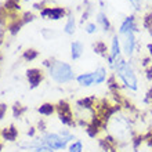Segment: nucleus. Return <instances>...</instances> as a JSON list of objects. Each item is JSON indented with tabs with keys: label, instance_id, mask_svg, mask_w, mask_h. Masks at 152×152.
Returning a JSON list of instances; mask_svg holds the SVG:
<instances>
[{
	"label": "nucleus",
	"instance_id": "obj_1",
	"mask_svg": "<svg viewBox=\"0 0 152 152\" xmlns=\"http://www.w3.org/2000/svg\"><path fill=\"white\" fill-rule=\"evenodd\" d=\"M112 68L116 71L118 76H119V79L123 82V84L126 86V87H129L130 90H134V91L138 88V86H137L138 83H137L136 73H134L132 65L129 64V62L123 61L122 58H118V60H115V64H113Z\"/></svg>",
	"mask_w": 152,
	"mask_h": 152
},
{
	"label": "nucleus",
	"instance_id": "obj_2",
	"mask_svg": "<svg viewBox=\"0 0 152 152\" xmlns=\"http://www.w3.org/2000/svg\"><path fill=\"white\" fill-rule=\"evenodd\" d=\"M48 72H50L51 79L56 80L57 83H66V82H71V80L75 77L72 68H71L68 64L61 62V61L53 62Z\"/></svg>",
	"mask_w": 152,
	"mask_h": 152
},
{
	"label": "nucleus",
	"instance_id": "obj_3",
	"mask_svg": "<svg viewBox=\"0 0 152 152\" xmlns=\"http://www.w3.org/2000/svg\"><path fill=\"white\" fill-rule=\"evenodd\" d=\"M43 140H44V144L48 145L51 149H65L66 144L71 140H73V136L71 134L68 137H62L60 134H56V133H47Z\"/></svg>",
	"mask_w": 152,
	"mask_h": 152
},
{
	"label": "nucleus",
	"instance_id": "obj_4",
	"mask_svg": "<svg viewBox=\"0 0 152 152\" xmlns=\"http://www.w3.org/2000/svg\"><path fill=\"white\" fill-rule=\"evenodd\" d=\"M123 36V53L126 54V56H132L133 51H134V35H133V32H127L124 33V35H122Z\"/></svg>",
	"mask_w": 152,
	"mask_h": 152
},
{
	"label": "nucleus",
	"instance_id": "obj_5",
	"mask_svg": "<svg viewBox=\"0 0 152 152\" xmlns=\"http://www.w3.org/2000/svg\"><path fill=\"white\" fill-rule=\"evenodd\" d=\"M50 17L51 20H60L61 17L64 15V8L61 7H48L46 8V10H43L42 11V17Z\"/></svg>",
	"mask_w": 152,
	"mask_h": 152
},
{
	"label": "nucleus",
	"instance_id": "obj_6",
	"mask_svg": "<svg viewBox=\"0 0 152 152\" xmlns=\"http://www.w3.org/2000/svg\"><path fill=\"white\" fill-rule=\"evenodd\" d=\"M134 31H137L136 25H134V17H127V18L124 20V22L122 24V26H120L119 33L120 35H124V33L134 32Z\"/></svg>",
	"mask_w": 152,
	"mask_h": 152
},
{
	"label": "nucleus",
	"instance_id": "obj_7",
	"mask_svg": "<svg viewBox=\"0 0 152 152\" xmlns=\"http://www.w3.org/2000/svg\"><path fill=\"white\" fill-rule=\"evenodd\" d=\"M26 75H28V80L32 87H36L37 84L40 83V80H42V72H40L39 69H35V68L29 69L28 72H26Z\"/></svg>",
	"mask_w": 152,
	"mask_h": 152
},
{
	"label": "nucleus",
	"instance_id": "obj_8",
	"mask_svg": "<svg viewBox=\"0 0 152 152\" xmlns=\"http://www.w3.org/2000/svg\"><path fill=\"white\" fill-rule=\"evenodd\" d=\"M76 80H77V83L80 86H84V87H88V86L94 84V76H93V73H82L80 76L76 77Z\"/></svg>",
	"mask_w": 152,
	"mask_h": 152
},
{
	"label": "nucleus",
	"instance_id": "obj_9",
	"mask_svg": "<svg viewBox=\"0 0 152 152\" xmlns=\"http://www.w3.org/2000/svg\"><path fill=\"white\" fill-rule=\"evenodd\" d=\"M93 76H94V83L101 84L107 80V71H105V68L100 66L96 69V72H93Z\"/></svg>",
	"mask_w": 152,
	"mask_h": 152
},
{
	"label": "nucleus",
	"instance_id": "obj_10",
	"mask_svg": "<svg viewBox=\"0 0 152 152\" xmlns=\"http://www.w3.org/2000/svg\"><path fill=\"white\" fill-rule=\"evenodd\" d=\"M111 58L113 61L120 58V46H119V37L118 36H113L112 39V48H111Z\"/></svg>",
	"mask_w": 152,
	"mask_h": 152
},
{
	"label": "nucleus",
	"instance_id": "obj_11",
	"mask_svg": "<svg viewBox=\"0 0 152 152\" xmlns=\"http://www.w3.org/2000/svg\"><path fill=\"white\" fill-rule=\"evenodd\" d=\"M71 48H72V58L73 60H77V58L82 56V53H83V46H82V43L73 42Z\"/></svg>",
	"mask_w": 152,
	"mask_h": 152
},
{
	"label": "nucleus",
	"instance_id": "obj_12",
	"mask_svg": "<svg viewBox=\"0 0 152 152\" xmlns=\"http://www.w3.org/2000/svg\"><path fill=\"white\" fill-rule=\"evenodd\" d=\"M97 22L102 25L104 31H108V29L111 28V25H109V21H108V18H107V15H105L104 12H98V14H97Z\"/></svg>",
	"mask_w": 152,
	"mask_h": 152
},
{
	"label": "nucleus",
	"instance_id": "obj_13",
	"mask_svg": "<svg viewBox=\"0 0 152 152\" xmlns=\"http://www.w3.org/2000/svg\"><path fill=\"white\" fill-rule=\"evenodd\" d=\"M3 136H4V138H6V140L14 141V140H15V137H17V130L11 126V127H8V129H6V130H4Z\"/></svg>",
	"mask_w": 152,
	"mask_h": 152
},
{
	"label": "nucleus",
	"instance_id": "obj_14",
	"mask_svg": "<svg viewBox=\"0 0 152 152\" xmlns=\"http://www.w3.org/2000/svg\"><path fill=\"white\" fill-rule=\"evenodd\" d=\"M75 32V18L72 15L68 18V22L65 25V33H68V35H72Z\"/></svg>",
	"mask_w": 152,
	"mask_h": 152
},
{
	"label": "nucleus",
	"instance_id": "obj_15",
	"mask_svg": "<svg viewBox=\"0 0 152 152\" xmlns=\"http://www.w3.org/2000/svg\"><path fill=\"white\" fill-rule=\"evenodd\" d=\"M83 151V144H82V141H75L72 144L69 145L68 148V152H82Z\"/></svg>",
	"mask_w": 152,
	"mask_h": 152
},
{
	"label": "nucleus",
	"instance_id": "obj_16",
	"mask_svg": "<svg viewBox=\"0 0 152 152\" xmlns=\"http://www.w3.org/2000/svg\"><path fill=\"white\" fill-rule=\"evenodd\" d=\"M94 51L98 53V54H101V56H107V46H105L102 42H98V43L94 44Z\"/></svg>",
	"mask_w": 152,
	"mask_h": 152
},
{
	"label": "nucleus",
	"instance_id": "obj_17",
	"mask_svg": "<svg viewBox=\"0 0 152 152\" xmlns=\"http://www.w3.org/2000/svg\"><path fill=\"white\" fill-rule=\"evenodd\" d=\"M53 111H54V108H53L51 104H44L39 108V112L42 113V115H51Z\"/></svg>",
	"mask_w": 152,
	"mask_h": 152
},
{
	"label": "nucleus",
	"instance_id": "obj_18",
	"mask_svg": "<svg viewBox=\"0 0 152 152\" xmlns=\"http://www.w3.org/2000/svg\"><path fill=\"white\" fill-rule=\"evenodd\" d=\"M36 57H37V51H36V50H26V51L24 53V58H25V60L32 61V60H35Z\"/></svg>",
	"mask_w": 152,
	"mask_h": 152
},
{
	"label": "nucleus",
	"instance_id": "obj_19",
	"mask_svg": "<svg viewBox=\"0 0 152 152\" xmlns=\"http://www.w3.org/2000/svg\"><path fill=\"white\" fill-rule=\"evenodd\" d=\"M54 149H51L48 145H40V147H37V148H35V149H32V152H53Z\"/></svg>",
	"mask_w": 152,
	"mask_h": 152
},
{
	"label": "nucleus",
	"instance_id": "obj_20",
	"mask_svg": "<svg viewBox=\"0 0 152 152\" xmlns=\"http://www.w3.org/2000/svg\"><path fill=\"white\" fill-rule=\"evenodd\" d=\"M84 29H86V32L87 33H94L97 31V25L96 24H87Z\"/></svg>",
	"mask_w": 152,
	"mask_h": 152
},
{
	"label": "nucleus",
	"instance_id": "obj_21",
	"mask_svg": "<svg viewBox=\"0 0 152 152\" xmlns=\"http://www.w3.org/2000/svg\"><path fill=\"white\" fill-rule=\"evenodd\" d=\"M6 111H7V105H6V104H0V119H3V118H4Z\"/></svg>",
	"mask_w": 152,
	"mask_h": 152
},
{
	"label": "nucleus",
	"instance_id": "obj_22",
	"mask_svg": "<svg viewBox=\"0 0 152 152\" xmlns=\"http://www.w3.org/2000/svg\"><path fill=\"white\" fill-rule=\"evenodd\" d=\"M132 1V4L136 7V10H140V7H141V0H130Z\"/></svg>",
	"mask_w": 152,
	"mask_h": 152
},
{
	"label": "nucleus",
	"instance_id": "obj_23",
	"mask_svg": "<svg viewBox=\"0 0 152 152\" xmlns=\"http://www.w3.org/2000/svg\"><path fill=\"white\" fill-rule=\"evenodd\" d=\"M148 50L152 53V44H148Z\"/></svg>",
	"mask_w": 152,
	"mask_h": 152
},
{
	"label": "nucleus",
	"instance_id": "obj_24",
	"mask_svg": "<svg viewBox=\"0 0 152 152\" xmlns=\"http://www.w3.org/2000/svg\"><path fill=\"white\" fill-rule=\"evenodd\" d=\"M149 144H151V145H152V141H149Z\"/></svg>",
	"mask_w": 152,
	"mask_h": 152
},
{
	"label": "nucleus",
	"instance_id": "obj_25",
	"mask_svg": "<svg viewBox=\"0 0 152 152\" xmlns=\"http://www.w3.org/2000/svg\"><path fill=\"white\" fill-rule=\"evenodd\" d=\"M0 149H1V145H0Z\"/></svg>",
	"mask_w": 152,
	"mask_h": 152
},
{
	"label": "nucleus",
	"instance_id": "obj_26",
	"mask_svg": "<svg viewBox=\"0 0 152 152\" xmlns=\"http://www.w3.org/2000/svg\"><path fill=\"white\" fill-rule=\"evenodd\" d=\"M26 1H28V0H26Z\"/></svg>",
	"mask_w": 152,
	"mask_h": 152
}]
</instances>
